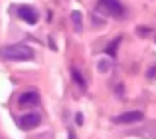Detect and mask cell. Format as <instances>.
I'll return each instance as SVG.
<instances>
[{
  "label": "cell",
  "mask_w": 156,
  "mask_h": 139,
  "mask_svg": "<svg viewBox=\"0 0 156 139\" xmlns=\"http://www.w3.org/2000/svg\"><path fill=\"white\" fill-rule=\"evenodd\" d=\"M0 56L4 60H12V62H24V60H32L34 58V50L30 46L24 44H12V46H4L0 50Z\"/></svg>",
  "instance_id": "obj_1"
},
{
  "label": "cell",
  "mask_w": 156,
  "mask_h": 139,
  "mask_svg": "<svg viewBox=\"0 0 156 139\" xmlns=\"http://www.w3.org/2000/svg\"><path fill=\"white\" fill-rule=\"evenodd\" d=\"M18 123H20V127H22V129H34V127H38V125L42 123V115L36 113V111L24 113V115L18 119Z\"/></svg>",
  "instance_id": "obj_2"
},
{
  "label": "cell",
  "mask_w": 156,
  "mask_h": 139,
  "mask_svg": "<svg viewBox=\"0 0 156 139\" xmlns=\"http://www.w3.org/2000/svg\"><path fill=\"white\" fill-rule=\"evenodd\" d=\"M101 2V6L105 8V12L107 14H111V16H122L125 14V6H122V2L121 0H99Z\"/></svg>",
  "instance_id": "obj_3"
},
{
  "label": "cell",
  "mask_w": 156,
  "mask_h": 139,
  "mask_svg": "<svg viewBox=\"0 0 156 139\" xmlns=\"http://www.w3.org/2000/svg\"><path fill=\"white\" fill-rule=\"evenodd\" d=\"M144 119V113L134 109V111H126V113H121V115L115 117V123H138V121Z\"/></svg>",
  "instance_id": "obj_4"
},
{
  "label": "cell",
  "mask_w": 156,
  "mask_h": 139,
  "mask_svg": "<svg viewBox=\"0 0 156 139\" xmlns=\"http://www.w3.org/2000/svg\"><path fill=\"white\" fill-rule=\"evenodd\" d=\"M16 12H18V16L24 20V22L32 24V26L38 22V12H36L32 6H18V8H16Z\"/></svg>",
  "instance_id": "obj_5"
},
{
  "label": "cell",
  "mask_w": 156,
  "mask_h": 139,
  "mask_svg": "<svg viewBox=\"0 0 156 139\" xmlns=\"http://www.w3.org/2000/svg\"><path fill=\"white\" fill-rule=\"evenodd\" d=\"M20 107H30V105H38L40 103V93L38 92H24L18 100Z\"/></svg>",
  "instance_id": "obj_6"
},
{
  "label": "cell",
  "mask_w": 156,
  "mask_h": 139,
  "mask_svg": "<svg viewBox=\"0 0 156 139\" xmlns=\"http://www.w3.org/2000/svg\"><path fill=\"white\" fill-rule=\"evenodd\" d=\"M119 44H121V38H115L113 42H111L109 46L105 48V52L111 56V58H115V56H117V48H119Z\"/></svg>",
  "instance_id": "obj_7"
},
{
  "label": "cell",
  "mask_w": 156,
  "mask_h": 139,
  "mask_svg": "<svg viewBox=\"0 0 156 139\" xmlns=\"http://www.w3.org/2000/svg\"><path fill=\"white\" fill-rule=\"evenodd\" d=\"M71 20H73V26H75L77 32L83 30V24H81V12H71Z\"/></svg>",
  "instance_id": "obj_8"
},
{
  "label": "cell",
  "mask_w": 156,
  "mask_h": 139,
  "mask_svg": "<svg viewBox=\"0 0 156 139\" xmlns=\"http://www.w3.org/2000/svg\"><path fill=\"white\" fill-rule=\"evenodd\" d=\"M71 77H73V81H75V84L79 85V88H83V89H85V80L81 77L79 70H75V68H73V70H71Z\"/></svg>",
  "instance_id": "obj_9"
},
{
  "label": "cell",
  "mask_w": 156,
  "mask_h": 139,
  "mask_svg": "<svg viewBox=\"0 0 156 139\" xmlns=\"http://www.w3.org/2000/svg\"><path fill=\"white\" fill-rule=\"evenodd\" d=\"M146 76H148L150 80H152V77L156 76V68H150V70H148V73H146Z\"/></svg>",
  "instance_id": "obj_10"
},
{
  "label": "cell",
  "mask_w": 156,
  "mask_h": 139,
  "mask_svg": "<svg viewBox=\"0 0 156 139\" xmlns=\"http://www.w3.org/2000/svg\"><path fill=\"white\" fill-rule=\"evenodd\" d=\"M69 139H75V137H73V131H69Z\"/></svg>",
  "instance_id": "obj_11"
}]
</instances>
